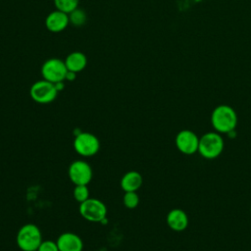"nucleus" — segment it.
Segmentation results:
<instances>
[{"mask_svg": "<svg viewBox=\"0 0 251 251\" xmlns=\"http://www.w3.org/2000/svg\"><path fill=\"white\" fill-rule=\"evenodd\" d=\"M176 146L184 155H193L198 152L199 137L190 129H182L176 136Z\"/></svg>", "mask_w": 251, "mask_h": 251, "instance_id": "1a4fd4ad", "label": "nucleus"}, {"mask_svg": "<svg viewBox=\"0 0 251 251\" xmlns=\"http://www.w3.org/2000/svg\"><path fill=\"white\" fill-rule=\"evenodd\" d=\"M69 19H70V23H72L74 25L80 26L85 24L86 14L84 13V11L76 8L75 11L69 14Z\"/></svg>", "mask_w": 251, "mask_h": 251, "instance_id": "dca6fc26", "label": "nucleus"}, {"mask_svg": "<svg viewBox=\"0 0 251 251\" xmlns=\"http://www.w3.org/2000/svg\"><path fill=\"white\" fill-rule=\"evenodd\" d=\"M58 94V90L55 83L46 79L35 81L29 89V95L31 99L39 104H48L53 102Z\"/></svg>", "mask_w": 251, "mask_h": 251, "instance_id": "20e7f679", "label": "nucleus"}, {"mask_svg": "<svg viewBox=\"0 0 251 251\" xmlns=\"http://www.w3.org/2000/svg\"><path fill=\"white\" fill-rule=\"evenodd\" d=\"M80 216L86 221L92 223H100L107 218V207L99 199L88 198L79 204L78 208Z\"/></svg>", "mask_w": 251, "mask_h": 251, "instance_id": "39448f33", "label": "nucleus"}, {"mask_svg": "<svg viewBox=\"0 0 251 251\" xmlns=\"http://www.w3.org/2000/svg\"><path fill=\"white\" fill-rule=\"evenodd\" d=\"M142 176L136 171H129L121 179V187L125 192L137 191L142 185Z\"/></svg>", "mask_w": 251, "mask_h": 251, "instance_id": "4468645a", "label": "nucleus"}, {"mask_svg": "<svg viewBox=\"0 0 251 251\" xmlns=\"http://www.w3.org/2000/svg\"><path fill=\"white\" fill-rule=\"evenodd\" d=\"M225 142L221 133L210 131L199 137L198 153L205 159H216L224 151Z\"/></svg>", "mask_w": 251, "mask_h": 251, "instance_id": "f03ea898", "label": "nucleus"}, {"mask_svg": "<svg viewBox=\"0 0 251 251\" xmlns=\"http://www.w3.org/2000/svg\"><path fill=\"white\" fill-rule=\"evenodd\" d=\"M74 148L80 156L91 157L98 153L100 149V141L94 134L80 131L78 134L75 135Z\"/></svg>", "mask_w": 251, "mask_h": 251, "instance_id": "423d86ee", "label": "nucleus"}, {"mask_svg": "<svg viewBox=\"0 0 251 251\" xmlns=\"http://www.w3.org/2000/svg\"><path fill=\"white\" fill-rule=\"evenodd\" d=\"M74 197L80 204L89 198V190L87 185H75Z\"/></svg>", "mask_w": 251, "mask_h": 251, "instance_id": "a211bd4d", "label": "nucleus"}, {"mask_svg": "<svg viewBox=\"0 0 251 251\" xmlns=\"http://www.w3.org/2000/svg\"><path fill=\"white\" fill-rule=\"evenodd\" d=\"M16 241L22 251H37L42 242L41 231L35 225L25 224L18 230Z\"/></svg>", "mask_w": 251, "mask_h": 251, "instance_id": "7ed1b4c3", "label": "nucleus"}, {"mask_svg": "<svg viewBox=\"0 0 251 251\" xmlns=\"http://www.w3.org/2000/svg\"><path fill=\"white\" fill-rule=\"evenodd\" d=\"M37 251H59V248L57 243L54 241L42 240Z\"/></svg>", "mask_w": 251, "mask_h": 251, "instance_id": "6ab92c4d", "label": "nucleus"}, {"mask_svg": "<svg viewBox=\"0 0 251 251\" xmlns=\"http://www.w3.org/2000/svg\"><path fill=\"white\" fill-rule=\"evenodd\" d=\"M68 69L65 61L58 58H51L46 60L41 67V75L44 79L57 83L66 80Z\"/></svg>", "mask_w": 251, "mask_h": 251, "instance_id": "0eeeda50", "label": "nucleus"}, {"mask_svg": "<svg viewBox=\"0 0 251 251\" xmlns=\"http://www.w3.org/2000/svg\"><path fill=\"white\" fill-rule=\"evenodd\" d=\"M123 202L127 209H134L139 204V196L136 191L126 192L123 198Z\"/></svg>", "mask_w": 251, "mask_h": 251, "instance_id": "f3484780", "label": "nucleus"}, {"mask_svg": "<svg viewBox=\"0 0 251 251\" xmlns=\"http://www.w3.org/2000/svg\"><path fill=\"white\" fill-rule=\"evenodd\" d=\"M65 64L68 71L77 74L85 69L87 65V58L84 53L79 51H75L70 53L66 57Z\"/></svg>", "mask_w": 251, "mask_h": 251, "instance_id": "ddd939ff", "label": "nucleus"}, {"mask_svg": "<svg viewBox=\"0 0 251 251\" xmlns=\"http://www.w3.org/2000/svg\"><path fill=\"white\" fill-rule=\"evenodd\" d=\"M166 222L171 229L175 231H182L188 226V216L183 210L175 208L168 213Z\"/></svg>", "mask_w": 251, "mask_h": 251, "instance_id": "f8f14e48", "label": "nucleus"}, {"mask_svg": "<svg viewBox=\"0 0 251 251\" xmlns=\"http://www.w3.org/2000/svg\"><path fill=\"white\" fill-rule=\"evenodd\" d=\"M69 177L75 185H87L92 179L90 165L82 160L74 161L69 167Z\"/></svg>", "mask_w": 251, "mask_h": 251, "instance_id": "6e6552de", "label": "nucleus"}, {"mask_svg": "<svg viewBox=\"0 0 251 251\" xmlns=\"http://www.w3.org/2000/svg\"><path fill=\"white\" fill-rule=\"evenodd\" d=\"M75 76H76V74L74 73V72H71V71H68L67 72V75H66V80L68 81H73L75 79Z\"/></svg>", "mask_w": 251, "mask_h": 251, "instance_id": "aec40b11", "label": "nucleus"}, {"mask_svg": "<svg viewBox=\"0 0 251 251\" xmlns=\"http://www.w3.org/2000/svg\"><path fill=\"white\" fill-rule=\"evenodd\" d=\"M59 251H82L83 242L81 238L74 232L62 233L56 241Z\"/></svg>", "mask_w": 251, "mask_h": 251, "instance_id": "9b49d317", "label": "nucleus"}, {"mask_svg": "<svg viewBox=\"0 0 251 251\" xmlns=\"http://www.w3.org/2000/svg\"><path fill=\"white\" fill-rule=\"evenodd\" d=\"M70 24L69 15L60 11L55 10L49 13L45 19V26L46 28L54 33H58L63 31Z\"/></svg>", "mask_w": 251, "mask_h": 251, "instance_id": "9d476101", "label": "nucleus"}, {"mask_svg": "<svg viewBox=\"0 0 251 251\" xmlns=\"http://www.w3.org/2000/svg\"><path fill=\"white\" fill-rule=\"evenodd\" d=\"M250 212H251V206H250Z\"/></svg>", "mask_w": 251, "mask_h": 251, "instance_id": "412c9836", "label": "nucleus"}, {"mask_svg": "<svg viewBox=\"0 0 251 251\" xmlns=\"http://www.w3.org/2000/svg\"><path fill=\"white\" fill-rule=\"evenodd\" d=\"M211 124L219 133H228L237 126V115L235 110L228 105L217 106L211 115Z\"/></svg>", "mask_w": 251, "mask_h": 251, "instance_id": "f257e3e1", "label": "nucleus"}, {"mask_svg": "<svg viewBox=\"0 0 251 251\" xmlns=\"http://www.w3.org/2000/svg\"><path fill=\"white\" fill-rule=\"evenodd\" d=\"M79 0H54V5L57 10H60L66 14H70L78 8Z\"/></svg>", "mask_w": 251, "mask_h": 251, "instance_id": "2eb2a0df", "label": "nucleus"}]
</instances>
